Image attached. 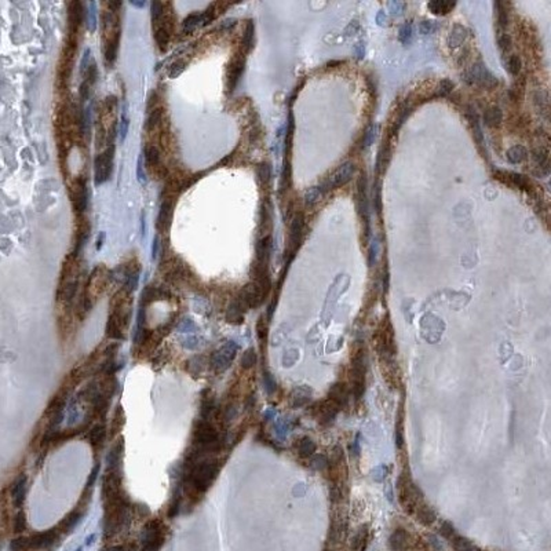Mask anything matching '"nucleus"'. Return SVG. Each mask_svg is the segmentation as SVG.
<instances>
[{
    "mask_svg": "<svg viewBox=\"0 0 551 551\" xmlns=\"http://www.w3.org/2000/svg\"><path fill=\"white\" fill-rule=\"evenodd\" d=\"M133 298L128 290H120L112 298L108 317L107 334L111 339H123L130 327Z\"/></svg>",
    "mask_w": 551,
    "mask_h": 551,
    "instance_id": "1",
    "label": "nucleus"
},
{
    "mask_svg": "<svg viewBox=\"0 0 551 551\" xmlns=\"http://www.w3.org/2000/svg\"><path fill=\"white\" fill-rule=\"evenodd\" d=\"M80 274H82V269H80V264L76 255H69L62 266L60 285H58V292H57V301L65 309L72 307L73 299L79 290Z\"/></svg>",
    "mask_w": 551,
    "mask_h": 551,
    "instance_id": "2",
    "label": "nucleus"
},
{
    "mask_svg": "<svg viewBox=\"0 0 551 551\" xmlns=\"http://www.w3.org/2000/svg\"><path fill=\"white\" fill-rule=\"evenodd\" d=\"M397 491H399V502L404 511L413 515L417 506L423 503V495L407 471H404L400 476Z\"/></svg>",
    "mask_w": 551,
    "mask_h": 551,
    "instance_id": "3",
    "label": "nucleus"
},
{
    "mask_svg": "<svg viewBox=\"0 0 551 551\" xmlns=\"http://www.w3.org/2000/svg\"><path fill=\"white\" fill-rule=\"evenodd\" d=\"M365 349L361 348V346H357L352 354V366H350V384H352V393L356 400H361V397L365 393Z\"/></svg>",
    "mask_w": 551,
    "mask_h": 551,
    "instance_id": "4",
    "label": "nucleus"
},
{
    "mask_svg": "<svg viewBox=\"0 0 551 551\" xmlns=\"http://www.w3.org/2000/svg\"><path fill=\"white\" fill-rule=\"evenodd\" d=\"M376 350L379 354V358L384 357H396L397 354V343L394 338L393 327L389 320H383L376 329L375 334Z\"/></svg>",
    "mask_w": 551,
    "mask_h": 551,
    "instance_id": "5",
    "label": "nucleus"
},
{
    "mask_svg": "<svg viewBox=\"0 0 551 551\" xmlns=\"http://www.w3.org/2000/svg\"><path fill=\"white\" fill-rule=\"evenodd\" d=\"M354 170H356V167H354V164H353L352 162L343 163L342 166H339V167L325 179L324 183L320 186V188H321L323 192L325 193V192H328V190L338 189L340 186L346 185L353 178Z\"/></svg>",
    "mask_w": 551,
    "mask_h": 551,
    "instance_id": "6",
    "label": "nucleus"
},
{
    "mask_svg": "<svg viewBox=\"0 0 551 551\" xmlns=\"http://www.w3.org/2000/svg\"><path fill=\"white\" fill-rule=\"evenodd\" d=\"M113 153H115V148H113V145H111V146H107L105 150L97 156V160H95V182L97 183H102L111 178L112 170H113Z\"/></svg>",
    "mask_w": 551,
    "mask_h": 551,
    "instance_id": "7",
    "label": "nucleus"
},
{
    "mask_svg": "<svg viewBox=\"0 0 551 551\" xmlns=\"http://www.w3.org/2000/svg\"><path fill=\"white\" fill-rule=\"evenodd\" d=\"M87 197L88 193L86 178H83L82 175L76 176L73 183L70 186V200H72V205H73L77 217L82 215L87 208Z\"/></svg>",
    "mask_w": 551,
    "mask_h": 551,
    "instance_id": "8",
    "label": "nucleus"
},
{
    "mask_svg": "<svg viewBox=\"0 0 551 551\" xmlns=\"http://www.w3.org/2000/svg\"><path fill=\"white\" fill-rule=\"evenodd\" d=\"M303 226H305L303 214L297 213L292 218L291 227H290V239H288V255L291 256V259L301 246L302 237H303Z\"/></svg>",
    "mask_w": 551,
    "mask_h": 551,
    "instance_id": "9",
    "label": "nucleus"
},
{
    "mask_svg": "<svg viewBox=\"0 0 551 551\" xmlns=\"http://www.w3.org/2000/svg\"><path fill=\"white\" fill-rule=\"evenodd\" d=\"M339 411H340V409L331 403V401H328V400H325L323 403L314 404V405L310 408L311 416H314L316 419L319 421L320 425H323V426L331 425V423L334 422L335 417H336V415H338Z\"/></svg>",
    "mask_w": 551,
    "mask_h": 551,
    "instance_id": "10",
    "label": "nucleus"
},
{
    "mask_svg": "<svg viewBox=\"0 0 551 551\" xmlns=\"http://www.w3.org/2000/svg\"><path fill=\"white\" fill-rule=\"evenodd\" d=\"M379 364L384 382L389 384L391 389H399L400 384H401V379H400V371L399 365L396 362V357L379 358Z\"/></svg>",
    "mask_w": 551,
    "mask_h": 551,
    "instance_id": "11",
    "label": "nucleus"
},
{
    "mask_svg": "<svg viewBox=\"0 0 551 551\" xmlns=\"http://www.w3.org/2000/svg\"><path fill=\"white\" fill-rule=\"evenodd\" d=\"M237 348L234 343H226V346H223L221 350L218 353H215L214 356V368H217L219 371L226 370L227 366L230 365V362L233 361V358L236 356Z\"/></svg>",
    "mask_w": 551,
    "mask_h": 551,
    "instance_id": "12",
    "label": "nucleus"
},
{
    "mask_svg": "<svg viewBox=\"0 0 551 551\" xmlns=\"http://www.w3.org/2000/svg\"><path fill=\"white\" fill-rule=\"evenodd\" d=\"M243 69H244V58L243 56H236L230 61L229 68H227V87L229 90H234L237 82L243 73Z\"/></svg>",
    "mask_w": 551,
    "mask_h": 551,
    "instance_id": "13",
    "label": "nucleus"
},
{
    "mask_svg": "<svg viewBox=\"0 0 551 551\" xmlns=\"http://www.w3.org/2000/svg\"><path fill=\"white\" fill-rule=\"evenodd\" d=\"M471 79L474 83L484 86V87H493L497 83V80L492 76L491 72L486 69L482 64L474 65V68L471 69Z\"/></svg>",
    "mask_w": 551,
    "mask_h": 551,
    "instance_id": "14",
    "label": "nucleus"
},
{
    "mask_svg": "<svg viewBox=\"0 0 551 551\" xmlns=\"http://www.w3.org/2000/svg\"><path fill=\"white\" fill-rule=\"evenodd\" d=\"M327 400L331 401L334 405H336L339 409L345 407L346 403H348V387H346V383L336 382V383L331 387V390H329Z\"/></svg>",
    "mask_w": 551,
    "mask_h": 551,
    "instance_id": "15",
    "label": "nucleus"
},
{
    "mask_svg": "<svg viewBox=\"0 0 551 551\" xmlns=\"http://www.w3.org/2000/svg\"><path fill=\"white\" fill-rule=\"evenodd\" d=\"M496 178H497L499 181L503 182V183H507V185H510V186H514V188H517V189H522V190L531 189V188H529L531 183H529L528 179H527V178H523L522 175H519V174L501 171V172H497Z\"/></svg>",
    "mask_w": 551,
    "mask_h": 551,
    "instance_id": "16",
    "label": "nucleus"
},
{
    "mask_svg": "<svg viewBox=\"0 0 551 551\" xmlns=\"http://www.w3.org/2000/svg\"><path fill=\"white\" fill-rule=\"evenodd\" d=\"M88 440H90L93 450L95 452H99L103 448V444L107 440V426L103 423H97L90 431Z\"/></svg>",
    "mask_w": 551,
    "mask_h": 551,
    "instance_id": "17",
    "label": "nucleus"
},
{
    "mask_svg": "<svg viewBox=\"0 0 551 551\" xmlns=\"http://www.w3.org/2000/svg\"><path fill=\"white\" fill-rule=\"evenodd\" d=\"M172 195H170V197L164 199L162 204V208H160V214H159L158 219V227L160 230H166L170 226L172 218V207H174V201H172Z\"/></svg>",
    "mask_w": 551,
    "mask_h": 551,
    "instance_id": "18",
    "label": "nucleus"
},
{
    "mask_svg": "<svg viewBox=\"0 0 551 551\" xmlns=\"http://www.w3.org/2000/svg\"><path fill=\"white\" fill-rule=\"evenodd\" d=\"M413 515L416 517L417 522H421L422 525H425V527H430V525H433L435 518H437V517H435L434 510L431 509L429 505H426L425 502L417 506L416 510H415V513H413Z\"/></svg>",
    "mask_w": 551,
    "mask_h": 551,
    "instance_id": "19",
    "label": "nucleus"
},
{
    "mask_svg": "<svg viewBox=\"0 0 551 551\" xmlns=\"http://www.w3.org/2000/svg\"><path fill=\"white\" fill-rule=\"evenodd\" d=\"M390 548L393 551H403L408 547V533L405 529L399 528L396 529L389 540Z\"/></svg>",
    "mask_w": 551,
    "mask_h": 551,
    "instance_id": "20",
    "label": "nucleus"
},
{
    "mask_svg": "<svg viewBox=\"0 0 551 551\" xmlns=\"http://www.w3.org/2000/svg\"><path fill=\"white\" fill-rule=\"evenodd\" d=\"M368 540H370V532H368V528H366V527H361V528L357 531L356 535L353 536L352 548L356 551L365 550L366 544H368Z\"/></svg>",
    "mask_w": 551,
    "mask_h": 551,
    "instance_id": "21",
    "label": "nucleus"
},
{
    "mask_svg": "<svg viewBox=\"0 0 551 551\" xmlns=\"http://www.w3.org/2000/svg\"><path fill=\"white\" fill-rule=\"evenodd\" d=\"M503 120V113L497 107L488 108L484 113V123L488 127H497Z\"/></svg>",
    "mask_w": 551,
    "mask_h": 551,
    "instance_id": "22",
    "label": "nucleus"
},
{
    "mask_svg": "<svg viewBox=\"0 0 551 551\" xmlns=\"http://www.w3.org/2000/svg\"><path fill=\"white\" fill-rule=\"evenodd\" d=\"M450 542L455 551H478L477 547L474 546L467 537L460 536L458 533H455L454 536L451 537Z\"/></svg>",
    "mask_w": 551,
    "mask_h": 551,
    "instance_id": "23",
    "label": "nucleus"
},
{
    "mask_svg": "<svg viewBox=\"0 0 551 551\" xmlns=\"http://www.w3.org/2000/svg\"><path fill=\"white\" fill-rule=\"evenodd\" d=\"M316 452V444L309 437H303L298 441V454L301 458H311Z\"/></svg>",
    "mask_w": 551,
    "mask_h": 551,
    "instance_id": "24",
    "label": "nucleus"
},
{
    "mask_svg": "<svg viewBox=\"0 0 551 551\" xmlns=\"http://www.w3.org/2000/svg\"><path fill=\"white\" fill-rule=\"evenodd\" d=\"M454 7L455 3H452V2H445V0H435V2H430V3H429L430 11L437 15L448 14L450 11H452Z\"/></svg>",
    "mask_w": 551,
    "mask_h": 551,
    "instance_id": "25",
    "label": "nucleus"
},
{
    "mask_svg": "<svg viewBox=\"0 0 551 551\" xmlns=\"http://www.w3.org/2000/svg\"><path fill=\"white\" fill-rule=\"evenodd\" d=\"M527 156H528V152H527V149L523 148L522 145H515V146H513V148H510L509 150H507V159H509V162L514 163V164L525 160Z\"/></svg>",
    "mask_w": 551,
    "mask_h": 551,
    "instance_id": "26",
    "label": "nucleus"
},
{
    "mask_svg": "<svg viewBox=\"0 0 551 551\" xmlns=\"http://www.w3.org/2000/svg\"><path fill=\"white\" fill-rule=\"evenodd\" d=\"M323 195H324V192H323V189H321L320 186H314V188H310L309 190H306V193H305L306 205L311 207V205H314L316 203H319L320 200H321V197H323Z\"/></svg>",
    "mask_w": 551,
    "mask_h": 551,
    "instance_id": "27",
    "label": "nucleus"
},
{
    "mask_svg": "<svg viewBox=\"0 0 551 551\" xmlns=\"http://www.w3.org/2000/svg\"><path fill=\"white\" fill-rule=\"evenodd\" d=\"M25 482L27 480L25 478H19L18 481L14 484V488H13V501H14L15 506H21V503L23 502V497H25Z\"/></svg>",
    "mask_w": 551,
    "mask_h": 551,
    "instance_id": "28",
    "label": "nucleus"
},
{
    "mask_svg": "<svg viewBox=\"0 0 551 551\" xmlns=\"http://www.w3.org/2000/svg\"><path fill=\"white\" fill-rule=\"evenodd\" d=\"M328 458L325 455H313L310 459V467L317 470V471H323L325 468H328Z\"/></svg>",
    "mask_w": 551,
    "mask_h": 551,
    "instance_id": "29",
    "label": "nucleus"
},
{
    "mask_svg": "<svg viewBox=\"0 0 551 551\" xmlns=\"http://www.w3.org/2000/svg\"><path fill=\"white\" fill-rule=\"evenodd\" d=\"M507 68H509V72L513 76H518V73L521 72V60H519V57L515 56V54H511L509 57V61H507Z\"/></svg>",
    "mask_w": 551,
    "mask_h": 551,
    "instance_id": "30",
    "label": "nucleus"
},
{
    "mask_svg": "<svg viewBox=\"0 0 551 551\" xmlns=\"http://www.w3.org/2000/svg\"><path fill=\"white\" fill-rule=\"evenodd\" d=\"M309 397H310V391L307 390V387H305V389H297L295 390V397H294V405L301 407V405H303V404L309 401Z\"/></svg>",
    "mask_w": 551,
    "mask_h": 551,
    "instance_id": "31",
    "label": "nucleus"
},
{
    "mask_svg": "<svg viewBox=\"0 0 551 551\" xmlns=\"http://www.w3.org/2000/svg\"><path fill=\"white\" fill-rule=\"evenodd\" d=\"M403 440H404V425H403V413L400 412L399 417H397V426H396V444L399 448L403 447Z\"/></svg>",
    "mask_w": 551,
    "mask_h": 551,
    "instance_id": "32",
    "label": "nucleus"
},
{
    "mask_svg": "<svg viewBox=\"0 0 551 551\" xmlns=\"http://www.w3.org/2000/svg\"><path fill=\"white\" fill-rule=\"evenodd\" d=\"M497 44H499V48L503 54H507L510 50H511V39H510L509 35H501L497 37Z\"/></svg>",
    "mask_w": 551,
    "mask_h": 551,
    "instance_id": "33",
    "label": "nucleus"
},
{
    "mask_svg": "<svg viewBox=\"0 0 551 551\" xmlns=\"http://www.w3.org/2000/svg\"><path fill=\"white\" fill-rule=\"evenodd\" d=\"M496 6H497V22H499L502 28H505V27H507V23H509L507 11H506L505 6L502 5V3H497Z\"/></svg>",
    "mask_w": 551,
    "mask_h": 551,
    "instance_id": "34",
    "label": "nucleus"
},
{
    "mask_svg": "<svg viewBox=\"0 0 551 551\" xmlns=\"http://www.w3.org/2000/svg\"><path fill=\"white\" fill-rule=\"evenodd\" d=\"M440 533L445 537V539H448V540H450L451 537L454 536L456 532H455V528L452 527V523L448 522V521H445V522H442V525L440 527Z\"/></svg>",
    "mask_w": 551,
    "mask_h": 551,
    "instance_id": "35",
    "label": "nucleus"
},
{
    "mask_svg": "<svg viewBox=\"0 0 551 551\" xmlns=\"http://www.w3.org/2000/svg\"><path fill=\"white\" fill-rule=\"evenodd\" d=\"M255 361H256V356H255L254 350L251 349V350L246 352V354H244V357H243V361H241V364H243L244 368H251V366L255 364Z\"/></svg>",
    "mask_w": 551,
    "mask_h": 551,
    "instance_id": "36",
    "label": "nucleus"
},
{
    "mask_svg": "<svg viewBox=\"0 0 551 551\" xmlns=\"http://www.w3.org/2000/svg\"><path fill=\"white\" fill-rule=\"evenodd\" d=\"M258 175H259L262 182L269 181V178H270V168H269L268 164H262V166L258 168Z\"/></svg>",
    "mask_w": 551,
    "mask_h": 551,
    "instance_id": "37",
    "label": "nucleus"
},
{
    "mask_svg": "<svg viewBox=\"0 0 551 551\" xmlns=\"http://www.w3.org/2000/svg\"><path fill=\"white\" fill-rule=\"evenodd\" d=\"M266 335H268V328H266V325H265L264 319H260L259 323H258V336H259L262 342L266 340Z\"/></svg>",
    "mask_w": 551,
    "mask_h": 551,
    "instance_id": "38",
    "label": "nucleus"
},
{
    "mask_svg": "<svg viewBox=\"0 0 551 551\" xmlns=\"http://www.w3.org/2000/svg\"><path fill=\"white\" fill-rule=\"evenodd\" d=\"M452 91V83L450 80H442L440 84V94L441 95H447Z\"/></svg>",
    "mask_w": 551,
    "mask_h": 551,
    "instance_id": "39",
    "label": "nucleus"
},
{
    "mask_svg": "<svg viewBox=\"0 0 551 551\" xmlns=\"http://www.w3.org/2000/svg\"><path fill=\"white\" fill-rule=\"evenodd\" d=\"M324 551H332V550H329V548H327V550H324Z\"/></svg>",
    "mask_w": 551,
    "mask_h": 551,
    "instance_id": "40",
    "label": "nucleus"
}]
</instances>
